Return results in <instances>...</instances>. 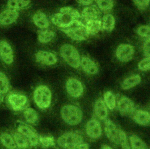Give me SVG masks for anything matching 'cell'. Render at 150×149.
Returning <instances> with one entry per match:
<instances>
[{"instance_id": "obj_43", "label": "cell", "mask_w": 150, "mask_h": 149, "mask_svg": "<svg viewBox=\"0 0 150 149\" xmlns=\"http://www.w3.org/2000/svg\"><path fill=\"white\" fill-rule=\"evenodd\" d=\"M3 96H4V95L0 93V103L2 102V100H3Z\"/></svg>"}, {"instance_id": "obj_20", "label": "cell", "mask_w": 150, "mask_h": 149, "mask_svg": "<svg viewBox=\"0 0 150 149\" xmlns=\"http://www.w3.org/2000/svg\"><path fill=\"white\" fill-rule=\"evenodd\" d=\"M32 20L34 25L40 29H47L50 25L46 15L40 11H38L34 13Z\"/></svg>"}, {"instance_id": "obj_33", "label": "cell", "mask_w": 150, "mask_h": 149, "mask_svg": "<svg viewBox=\"0 0 150 149\" xmlns=\"http://www.w3.org/2000/svg\"><path fill=\"white\" fill-rule=\"evenodd\" d=\"M100 11L107 12L111 10L114 5V0H94Z\"/></svg>"}, {"instance_id": "obj_3", "label": "cell", "mask_w": 150, "mask_h": 149, "mask_svg": "<svg viewBox=\"0 0 150 149\" xmlns=\"http://www.w3.org/2000/svg\"><path fill=\"white\" fill-rule=\"evenodd\" d=\"M60 115L63 120L70 126L79 124L83 119V112L77 106L67 104L62 106Z\"/></svg>"}, {"instance_id": "obj_42", "label": "cell", "mask_w": 150, "mask_h": 149, "mask_svg": "<svg viewBox=\"0 0 150 149\" xmlns=\"http://www.w3.org/2000/svg\"><path fill=\"white\" fill-rule=\"evenodd\" d=\"M101 149H112V148L110 146H109L108 145H103L101 147Z\"/></svg>"}, {"instance_id": "obj_38", "label": "cell", "mask_w": 150, "mask_h": 149, "mask_svg": "<svg viewBox=\"0 0 150 149\" xmlns=\"http://www.w3.org/2000/svg\"><path fill=\"white\" fill-rule=\"evenodd\" d=\"M134 4L139 10H145L150 4V0H132Z\"/></svg>"}, {"instance_id": "obj_6", "label": "cell", "mask_w": 150, "mask_h": 149, "mask_svg": "<svg viewBox=\"0 0 150 149\" xmlns=\"http://www.w3.org/2000/svg\"><path fill=\"white\" fill-rule=\"evenodd\" d=\"M83 141V137L79 131H71L60 136L57 140V144L62 149H71Z\"/></svg>"}, {"instance_id": "obj_14", "label": "cell", "mask_w": 150, "mask_h": 149, "mask_svg": "<svg viewBox=\"0 0 150 149\" xmlns=\"http://www.w3.org/2000/svg\"><path fill=\"white\" fill-rule=\"evenodd\" d=\"M104 130L107 138L112 143L118 145L121 129L118 127L112 120L107 119L105 120Z\"/></svg>"}, {"instance_id": "obj_37", "label": "cell", "mask_w": 150, "mask_h": 149, "mask_svg": "<svg viewBox=\"0 0 150 149\" xmlns=\"http://www.w3.org/2000/svg\"><path fill=\"white\" fill-rule=\"evenodd\" d=\"M138 68L142 71H150V57H145L138 63Z\"/></svg>"}, {"instance_id": "obj_16", "label": "cell", "mask_w": 150, "mask_h": 149, "mask_svg": "<svg viewBox=\"0 0 150 149\" xmlns=\"http://www.w3.org/2000/svg\"><path fill=\"white\" fill-rule=\"evenodd\" d=\"M19 16L18 11L6 8L0 12V25L9 26L15 23Z\"/></svg>"}, {"instance_id": "obj_31", "label": "cell", "mask_w": 150, "mask_h": 149, "mask_svg": "<svg viewBox=\"0 0 150 149\" xmlns=\"http://www.w3.org/2000/svg\"><path fill=\"white\" fill-rule=\"evenodd\" d=\"M103 101L108 109L113 110L116 108L117 99L115 95L110 91H107L103 95Z\"/></svg>"}, {"instance_id": "obj_28", "label": "cell", "mask_w": 150, "mask_h": 149, "mask_svg": "<svg viewBox=\"0 0 150 149\" xmlns=\"http://www.w3.org/2000/svg\"><path fill=\"white\" fill-rule=\"evenodd\" d=\"M23 116L25 121L28 124L34 125L36 124L39 120V115L37 112L32 108L27 107L24 109Z\"/></svg>"}, {"instance_id": "obj_11", "label": "cell", "mask_w": 150, "mask_h": 149, "mask_svg": "<svg viewBox=\"0 0 150 149\" xmlns=\"http://www.w3.org/2000/svg\"><path fill=\"white\" fill-rule=\"evenodd\" d=\"M66 89L67 93L72 98L80 97L84 92L83 84L75 78H69L66 82Z\"/></svg>"}, {"instance_id": "obj_19", "label": "cell", "mask_w": 150, "mask_h": 149, "mask_svg": "<svg viewBox=\"0 0 150 149\" xmlns=\"http://www.w3.org/2000/svg\"><path fill=\"white\" fill-rule=\"evenodd\" d=\"M133 120L143 126L150 125V112L145 110H135L132 115Z\"/></svg>"}, {"instance_id": "obj_12", "label": "cell", "mask_w": 150, "mask_h": 149, "mask_svg": "<svg viewBox=\"0 0 150 149\" xmlns=\"http://www.w3.org/2000/svg\"><path fill=\"white\" fill-rule=\"evenodd\" d=\"M35 60L37 63L45 65H53L57 63L58 58L53 52L46 50H39L35 54Z\"/></svg>"}, {"instance_id": "obj_26", "label": "cell", "mask_w": 150, "mask_h": 149, "mask_svg": "<svg viewBox=\"0 0 150 149\" xmlns=\"http://www.w3.org/2000/svg\"><path fill=\"white\" fill-rule=\"evenodd\" d=\"M0 141L7 149H18L13 135L8 133L4 132L1 134Z\"/></svg>"}, {"instance_id": "obj_8", "label": "cell", "mask_w": 150, "mask_h": 149, "mask_svg": "<svg viewBox=\"0 0 150 149\" xmlns=\"http://www.w3.org/2000/svg\"><path fill=\"white\" fill-rule=\"evenodd\" d=\"M134 53L135 49L133 46L128 43H122L117 47L115 54L118 61L127 63L132 59Z\"/></svg>"}, {"instance_id": "obj_24", "label": "cell", "mask_w": 150, "mask_h": 149, "mask_svg": "<svg viewBox=\"0 0 150 149\" xmlns=\"http://www.w3.org/2000/svg\"><path fill=\"white\" fill-rule=\"evenodd\" d=\"M55 32L50 29H40L38 30V40L42 44H47L55 37Z\"/></svg>"}, {"instance_id": "obj_2", "label": "cell", "mask_w": 150, "mask_h": 149, "mask_svg": "<svg viewBox=\"0 0 150 149\" xmlns=\"http://www.w3.org/2000/svg\"><path fill=\"white\" fill-rule=\"evenodd\" d=\"M33 98L35 103L41 110L47 109L51 105L52 92L50 88L45 85H40L35 88Z\"/></svg>"}, {"instance_id": "obj_39", "label": "cell", "mask_w": 150, "mask_h": 149, "mask_svg": "<svg viewBox=\"0 0 150 149\" xmlns=\"http://www.w3.org/2000/svg\"><path fill=\"white\" fill-rule=\"evenodd\" d=\"M142 50L145 57H150V38L146 39L144 42Z\"/></svg>"}, {"instance_id": "obj_4", "label": "cell", "mask_w": 150, "mask_h": 149, "mask_svg": "<svg viewBox=\"0 0 150 149\" xmlns=\"http://www.w3.org/2000/svg\"><path fill=\"white\" fill-rule=\"evenodd\" d=\"M62 59L71 67L77 69L80 67L81 57L77 48L70 44H63L59 50Z\"/></svg>"}, {"instance_id": "obj_13", "label": "cell", "mask_w": 150, "mask_h": 149, "mask_svg": "<svg viewBox=\"0 0 150 149\" xmlns=\"http://www.w3.org/2000/svg\"><path fill=\"white\" fill-rule=\"evenodd\" d=\"M0 59L6 65L12 64L14 60L13 51L11 46L4 40L0 41Z\"/></svg>"}, {"instance_id": "obj_1", "label": "cell", "mask_w": 150, "mask_h": 149, "mask_svg": "<svg viewBox=\"0 0 150 149\" xmlns=\"http://www.w3.org/2000/svg\"><path fill=\"white\" fill-rule=\"evenodd\" d=\"M80 13L79 12L70 6H64L53 14L50 18L52 23L60 29L67 28L79 20Z\"/></svg>"}, {"instance_id": "obj_18", "label": "cell", "mask_w": 150, "mask_h": 149, "mask_svg": "<svg viewBox=\"0 0 150 149\" xmlns=\"http://www.w3.org/2000/svg\"><path fill=\"white\" fill-rule=\"evenodd\" d=\"M80 18L83 21L100 19V11L97 6L89 5L86 6L80 13Z\"/></svg>"}, {"instance_id": "obj_22", "label": "cell", "mask_w": 150, "mask_h": 149, "mask_svg": "<svg viewBox=\"0 0 150 149\" xmlns=\"http://www.w3.org/2000/svg\"><path fill=\"white\" fill-rule=\"evenodd\" d=\"M101 19L88 20L81 22L84 23L89 35H95L102 30Z\"/></svg>"}, {"instance_id": "obj_25", "label": "cell", "mask_w": 150, "mask_h": 149, "mask_svg": "<svg viewBox=\"0 0 150 149\" xmlns=\"http://www.w3.org/2000/svg\"><path fill=\"white\" fill-rule=\"evenodd\" d=\"M31 5V0H8L6 6L8 8L19 11L29 8Z\"/></svg>"}, {"instance_id": "obj_21", "label": "cell", "mask_w": 150, "mask_h": 149, "mask_svg": "<svg viewBox=\"0 0 150 149\" xmlns=\"http://www.w3.org/2000/svg\"><path fill=\"white\" fill-rule=\"evenodd\" d=\"M94 111L96 116L101 120H105L108 116V108L103 99H98L94 103Z\"/></svg>"}, {"instance_id": "obj_35", "label": "cell", "mask_w": 150, "mask_h": 149, "mask_svg": "<svg viewBox=\"0 0 150 149\" xmlns=\"http://www.w3.org/2000/svg\"><path fill=\"white\" fill-rule=\"evenodd\" d=\"M118 145L121 146L122 149H131L129 139L128 138L125 132L122 129L120 130Z\"/></svg>"}, {"instance_id": "obj_23", "label": "cell", "mask_w": 150, "mask_h": 149, "mask_svg": "<svg viewBox=\"0 0 150 149\" xmlns=\"http://www.w3.org/2000/svg\"><path fill=\"white\" fill-rule=\"evenodd\" d=\"M141 77L138 74H133L125 78L122 82L121 86L124 90H129L140 84Z\"/></svg>"}, {"instance_id": "obj_17", "label": "cell", "mask_w": 150, "mask_h": 149, "mask_svg": "<svg viewBox=\"0 0 150 149\" xmlns=\"http://www.w3.org/2000/svg\"><path fill=\"white\" fill-rule=\"evenodd\" d=\"M80 67L86 74L88 75H96L98 72V67L96 63L87 56L81 57Z\"/></svg>"}, {"instance_id": "obj_15", "label": "cell", "mask_w": 150, "mask_h": 149, "mask_svg": "<svg viewBox=\"0 0 150 149\" xmlns=\"http://www.w3.org/2000/svg\"><path fill=\"white\" fill-rule=\"evenodd\" d=\"M85 130L87 135L92 139H98L102 135L101 124L100 122L95 119H91L86 123Z\"/></svg>"}, {"instance_id": "obj_29", "label": "cell", "mask_w": 150, "mask_h": 149, "mask_svg": "<svg viewBox=\"0 0 150 149\" xmlns=\"http://www.w3.org/2000/svg\"><path fill=\"white\" fill-rule=\"evenodd\" d=\"M13 136L18 149H28L31 147L26 137L18 131H15Z\"/></svg>"}, {"instance_id": "obj_10", "label": "cell", "mask_w": 150, "mask_h": 149, "mask_svg": "<svg viewBox=\"0 0 150 149\" xmlns=\"http://www.w3.org/2000/svg\"><path fill=\"white\" fill-rule=\"evenodd\" d=\"M17 131L23 135L28 140L31 147L39 144V136L31 126L24 123H19L17 126Z\"/></svg>"}, {"instance_id": "obj_27", "label": "cell", "mask_w": 150, "mask_h": 149, "mask_svg": "<svg viewBox=\"0 0 150 149\" xmlns=\"http://www.w3.org/2000/svg\"><path fill=\"white\" fill-rule=\"evenodd\" d=\"M101 20L102 30L106 32H111L114 29L115 20L112 15L110 13L105 14L103 16Z\"/></svg>"}, {"instance_id": "obj_41", "label": "cell", "mask_w": 150, "mask_h": 149, "mask_svg": "<svg viewBox=\"0 0 150 149\" xmlns=\"http://www.w3.org/2000/svg\"><path fill=\"white\" fill-rule=\"evenodd\" d=\"M76 1L79 4L81 5L86 6L91 5L94 1V0H76Z\"/></svg>"}, {"instance_id": "obj_5", "label": "cell", "mask_w": 150, "mask_h": 149, "mask_svg": "<svg viewBox=\"0 0 150 149\" xmlns=\"http://www.w3.org/2000/svg\"><path fill=\"white\" fill-rule=\"evenodd\" d=\"M61 30L71 40L77 41L86 40L90 36L84 23L80 20L76 21L70 27Z\"/></svg>"}, {"instance_id": "obj_36", "label": "cell", "mask_w": 150, "mask_h": 149, "mask_svg": "<svg viewBox=\"0 0 150 149\" xmlns=\"http://www.w3.org/2000/svg\"><path fill=\"white\" fill-rule=\"evenodd\" d=\"M137 34L146 39L150 38V26L141 25L139 26L136 30Z\"/></svg>"}, {"instance_id": "obj_34", "label": "cell", "mask_w": 150, "mask_h": 149, "mask_svg": "<svg viewBox=\"0 0 150 149\" xmlns=\"http://www.w3.org/2000/svg\"><path fill=\"white\" fill-rule=\"evenodd\" d=\"M39 144L45 148H48L55 145V140L52 136H39Z\"/></svg>"}, {"instance_id": "obj_7", "label": "cell", "mask_w": 150, "mask_h": 149, "mask_svg": "<svg viewBox=\"0 0 150 149\" xmlns=\"http://www.w3.org/2000/svg\"><path fill=\"white\" fill-rule=\"evenodd\" d=\"M27 97L22 93H10L7 96V102L9 107L14 111L23 110L27 108Z\"/></svg>"}, {"instance_id": "obj_40", "label": "cell", "mask_w": 150, "mask_h": 149, "mask_svg": "<svg viewBox=\"0 0 150 149\" xmlns=\"http://www.w3.org/2000/svg\"><path fill=\"white\" fill-rule=\"evenodd\" d=\"M90 146L89 144L87 143H85L84 141L76 145L71 149H89Z\"/></svg>"}, {"instance_id": "obj_32", "label": "cell", "mask_w": 150, "mask_h": 149, "mask_svg": "<svg viewBox=\"0 0 150 149\" xmlns=\"http://www.w3.org/2000/svg\"><path fill=\"white\" fill-rule=\"evenodd\" d=\"M9 88L10 84L8 77L0 71V93L3 95L6 94L9 91Z\"/></svg>"}, {"instance_id": "obj_30", "label": "cell", "mask_w": 150, "mask_h": 149, "mask_svg": "<svg viewBox=\"0 0 150 149\" xmlns=\"http://www.w3.org/2000/svg\"><path fill=\"white\" fill-rule=\"evenodd\" d=\"M129 142L131 149H147L145 143L137 135L130 136Z\"/></svg>"}, {"instance_id": "obj_9", "label": "cell", "mask_w": 150, "mask_h": 149, "mask_svg": "<svg viewBox=\"0 0 150 149\" xmlns=\"http://www.w3.org/2000/svg\"><path fill=\"white\" fill-rule=\"evenodd\" d=\"M116 107L123 116L132 115L136 110L135 105L132 100L126 96H120L117 99Z\"/></svg>"}]
</instances>
